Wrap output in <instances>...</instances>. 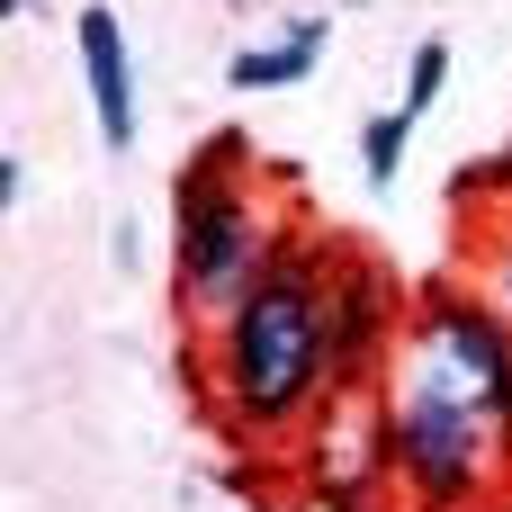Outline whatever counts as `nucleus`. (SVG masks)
<instances>
[{"mask_svg": "<svg viewBox=\"0 0 512 512\" xmlns=\"http://www.w3.org/2000/svg\"><path fill=\"white\" fill-rule=\"evenodd\" d=\"M414 297L396 279L387 252L369 243H333V297H324V369H333V396H369L387 387L405 333H414Z\"/></svg>", "mask_w": 512, "mask_h": 512, "instance_id": "obj_4", "label": "nucleus"}, {"mask_svg": "<svg viewBox=\"0 0 512 512\" xmlns=\"http://www.w3.org/2000/svg\"><path fill=\"white\" fill-rule=\"evenodd\" d=\"M468 279L512 315V216H486V243H477V261H468Z\"/></svg>", "mask_w": 512, "mask_h": 512, "instance_id": "obj_11", "label": "nucleus"}, {"mask_svg": "<svg viewBox=\"0 0 512 512\" xmlns=\"http://www.w3.org/2000/svg\"><path fill=\"white\" fill-rule=\"evenodd\" d=\"M279 36H297V45H306V54H324V45H333V18H288V27H279Z\"/></svg>", "mask_w": 512, "mask_h": 512, "instance_id": "obj_13", "label": "nucleus"}, {"mask_svg": "<svg viewBox=\"0 0 512 512\" xmlns=\"http://www.w3.org/2000/svg\"><path fill=\"white\" fill-rule=\"evenodd\" d=\"M405 351L441 360L486 414L504 405V387H512V315L477 288V279H432V288L414 297V333H405Z\"/></svg>", "mask_w": 512, "mask_h": 512, "instance_id": "obj_6", "label": "nucleus"}, {"mask_svg": "<svg viewBox=\"0 0 512 512\" xmlns=\"http://www.w3.org/2000/svg\"><path fill=\"white\" fill-rule=\"evenodd\" d=\"M0 207H9V216L27 207V153H18V144H0Z\"/></svg>", "mask_w": 512, "mask_h": 512, "instance_id": "obj_12", "label": "nucleus"}, {"mask_svg": "<svg viewBox=\"0 0 512 512\" xmlns=\"http://www.w3.org/2000/svg\"><path fill=\"white\" fill-rule=\"evenodd\" d=\"M441 90H450V45H441V36H423V45H414V63H405V99H396V108L423 126V117L441 108Z\"/></svg>", "mask_w": 512, "mask_h": 512, "instance_id": "obj_10", "label": "nucleus"}, {"mask_svg": "<svg viewBox=\"0 0 512 512\" xmlns=\"http://www.w3.org/2000/svg\"><path fill=\"white\" fill-rule=\"evenodd\" d=\"M333 243L306 216L288 225L279 261L261 270V288L234 306V324L207 351V405L225 432L243 441H297L324 405H333V369H324V297H333Z\"/></svg>", "mask_w": 512, "mask_h": 512, "instance_id": "obj_1", "label": "nucleus"}, {"mask_svg": "<svg viewBox=\"0 0 512 512\" xmlns=\"http://www.w3.org/2000/svg\"><path fill=\"white\" fill-rule=\"evenodd\" d=\"M387 459L405 512H495L512 486L504 423L423 351H396L387 369Z\"/></svg>", "mask_w": 512, "mask_h": 512, "instance_id": "obj_3", "label": "nucleus"}, {"mask_svg": "<svg viewBox=\"0 0 512 512\" xmlns=\"http://www.w3.org/2000/svg\"><path fill=\"white\" fill-rule=\"evenodd\" d=\"M297 207L261 198V153L252 135L216 126L207 144L180 153L171 171V306L189 342H216L234 324V306L261 288V270L279 261Z\"/></svg>", "mask_w": 512, "mask_h": 512, "instance_id": "obj_2", "label": "nucleus"}, {"mask_svg": "<svg viewBox=\"0 0 512 512\" xmlns=\"http://www.w3.org/2000/svg\"><path fill=\"white\" fill-rule=\"evenodd\" d=\"M504 153H512V144H504Z\"/></svg>", "mask_w": 512, "mask_h": 512, "instance_id": "obj_15", "label": "nucleus"}, {"mask_svg": "<svg viewBox=\"0 0 512 512\" xmlns=\"http://www.w3.org/2000/svg\"><path fill=\"white\" fill-rule=\"evenodd\" d=\"M495 423H504V459H512V387H504V405H495Z\"/></svg>", "mask_w": 512, "mask_h": 512, "instance_id": "obj_14", "label": "nucleus"}, {"mask_svg": "<svg viewBox=\"0 0 512 512\" xmlns=\"http://www.w3.org/2000/svg\"><path fill=\"white\" fill-rule=\"evenodd\" d=\"M324 54H306L297 36H261V45H234L225 54V90H297Z\"/></svg>", "mask_w": 512, "mask_h": 512, "instance_id": "obj_8", "label": "nucleus"}, {"mask_svg": "<svg viewBox=\"0 0 512 512\" xmlns=\"http://www.w3.org/2000/svg\"><path fill=\"white\" fill-rule=\"evenodd\" d=\"M72 45H81V81H90V117H99V144L108 153H135V54H126V18L108 0H90L72 18Z\"/></svg>", "mask_w": 512, "mask_h": 512, "instance_id": "obj_7", "label": "nucleus"}, {"mask_svg": "<svg viewBox=\"0 0 512 512\" xmlns=\"http://www.w3.org/2000/svg\"><path fill=\"white\" fill-rule=\"evenodd\" d=\"M405 144H414V117H405V108H378V117L360 126V180H369V189H396Z\"/></svg>", "mask_w": 512, "mask_h": 512, "instance_id": "obj_9", "label": "nucleus"}, {"mask_svg": "<svg viewBox=\"0 0 512 512\" xmlns=\"http://www.w3.org/2000/svg\"><path fill=\"white\" fill-rule=\"evenodd\" d=\"M297 486H306V504H324V512H387V495H396L387 387L333 396V405L297 432Z\"/></svg>", "mask_w": 512, "mask_h": 512, "instance_id": "obj_5", "label": "nucleus"}]
</instances>
